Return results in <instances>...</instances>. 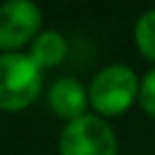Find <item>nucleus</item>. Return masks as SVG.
<instances>
[{
	"mask_svg": "<svg viewBox=\"0 0 155 155\" xmlns=\"http://www.w3.org/2000/svg\"><path fill=\"white\" fill-rule=\"evenodd\" d=\"M43 70L25 52H0V110L18 113L38 99Z\"/></svg>",
	"mask_w": 155,
	"mask_h": 155,
	"instance_id": "obj_1",
	"label": "nucleus"
},
{
	"mask_svg": "<svg viewBox=\"0 0 155 155\" xmlns=\"http://www.w3.org/2000/svg\"><path fill=\"white\" fill-rule=\"evenodd\" d=\"M140 81L142 79L135 74V70L124 63H113V65L101 68L88 88L90 106L97 110L99 117L124 115L137 101Z\"/></svg>",
	"mask_w": 155,
	"mask_h": 155,
	"instance_id": "obj_2",
	"label": "nucleus"
},
{
	"mask_svg": "<svg viewBox=\"0 0 155 155\" xmlns=\"http://www.w3.org/2000/svg\"><path fill=\"white\" fill-rule=\"evenodd\" d=\"M117 148L113 126L99 115H83L68 121L58 140L61 155H117Z\"/></svg>",
	"mask_w": 155,
	"mask_h": 155,
	"instance_id": "obj_3",
	"label": "nucleus"
},
{
	"mask_svg": "<svg viewBox=\"0 0 155 155\" xmlns=\"http://www.w3.org/2000/svg\"><path fill=\"white\" fill-rule=\"evenodd\" d=\"M43 14L34 0H5L0 5V52H20L41 34Z\"/></svg>",
	"mask_w": 155,
	"mask_h": 155,
	"instance_id": "obj_4",
	"label": "nucleus"
},
{
	"mask_svg": "<svg viewBox=\"0 0 155 155\" xmlns=\"http://www.w3.org/2000/svg\"><path fill=\"white\" fill-rule=\"evenodd\" d=\"M47 104H50L52 113L61 119L72 121L85 115L90 99H88V90L85 85L74 77H61L52 83L50 92H47Z\"/></svg>",
	"mask_w": 155,
	"mask_h": 155,
	"instance_id": "obj_5",
	"label": "nucleus"
},
{
	"mask_svg": "<svg viewBox=\"0 0 155 155\" xmlns=\"http://www.w3.org/2000/svg\"><path fill=\"white\" fill-rule=\"evenodd\" d=\"M31 61L41 68V70H50V68H56L65 61L68 56V41L61 31L56 29H45L31 41L29 52Z\"/></svg>",
	"mask_w": 155,
	"mask_h": 155,
	"instance_id": "obj_6",
	"label": "nucleus"
},
{
	"mask_svg": "<svg viewBox=\"0 0 155 155\" xmlns=\"http://www.w3.org/2000/svg\"><path fill=\"white\" fill-rule=\"evenodd\" d=\"M133 38H135V45L140 50V54L155 63V9L144 12L135 20Z\"/></svg>",
	"mask_w": 155,
	"mask_h": 155,
	"instance_id": "obj_7",
	"label": "nucleus"
},
{
	"mask_svg": "<svg viewBox=\"0 0 155 155\" xmlns=\"http://www.w3.org/2000/svg\"><path fill=\"white\" fill-rule=\"evenodd\" d=\"M137 104L148 117L155 119V68L148 70L140 81V94H137Z\"/></svg>",
	"mask_w": 155,
	"mask_h": 155,
	"instance_id": "obj_8",
	"label": "nucleus"
}]
</instances>
